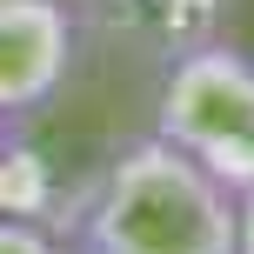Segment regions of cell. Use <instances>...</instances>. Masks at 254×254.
Instances as JSON below:
<instances>
[{"label":"cell","mask_w":254,"mask_h":254,"mask_svg":"<svg viewBox=\"0 0 254 254\" xmlns=\"http://www.w3.org/2000/svg\"><path fill=\"white\" fill-rule=\"evenodd\" d=\"M94 27L121 47L147 54V61H181L194 47H214L221 20H228V0H94Z\"/></svg>","instance_id":"cell-4"},{"label":"cell","mask_w":254,"mask_h":254,"mask_svg":"<svg viewBox=\"0 0 254 254\" xmlns=\"http://www.w3.org/2000/svg\"><path fill=\"white\" fill-rule=\"evenodd\" d=\"M74 254H234V194L161 134L127 140L67 207Z\"/></svg>","instance_id":"cell-1"},{"label":"cell","mask_w":254,"mask_h":254,"mask_svg":"<svg viewBox=\"0 0 254 254\" xmlns=\"http://www.w3.org/2000/svg\"><path fill=\"white\" fill-rule=\"evenodd\" d=\"M0 254H74L67 234L34 228V221H0Z\"/></svg>","instance_id":"cell-6"},{"label":"cell","mask_w":254,"mask_h":254,"mask_svg":"<svg viewBox=\"0 0 254 254\" xmlns=\"http://www.w3.org/2000/svg\"><path fill=\"white\" fill-rule=\"evenodd\" d=\"M67 207H74V194H61L47 147L27 140L20 127H7V140H0V221H34V228L67 234Z\"/></svg>","instance_id":"cell-5"},{"label":"cell","mask_w":254,"mask_h":254,"mask_svg":"<svg viewBox=\"0 0 254 254\" xmlns=\"http://www.w3.org/2000/svg\"><path fill=\"white\" fill-rule=\"evenodd\" d=\"M61 7H74V13H87V7H94V0H61Z\"/></svg>","instance_id":"cell-8"},{"label":"cell","mask_w":254,"mask_h":254,"mask_svg":"<svg viewBox=\"0 0 254 254\" xmlns=\"http://www.w3.org/2000/svg\"><path fill=\"white\" fill-rule=\"evenodd\" d=\"M234 254H254V188L234 194Z\"/></svg>","instance_id":"cell-7"},{"label":"cell","mask_w":254,"mask_h":254,"mask_svg":"<svg viewBox=\"0 0 254 254\" xmlns=\"http://www.w3.org/2000/svg\"><path fill=\"white\" fill-rule=\"evenodd\" d=\"M0 140H7V121H0Z\"/></svg>","instance_id":"cell-9"},{"label":"cell","mask_w":254,"mask_h":254,"mask_svg":"<svg viewBox=\"0 0 254 254\" xmlns=\"http://www.w3.org/2000/svg\"><path fill=\"white\" fill-rule=\"evenodd\" d=\"M154 134L228 194H248L254 188V61L228 40L167 61L161 94H154Z\"/></svg>","instance_id":"cell-2"},{"label":"cell","mask_w":254,"mask_h":254,"mask_svg":"<svg viewBox=\"0 0 254 254\" xmlns=\"http://www.w3.org/2000/svg\"><path fill=\"white\" fill-rule=\"evenodd\" d=\"M80 13L61 0H0V121H34L74 74Z\"/></svg>","instance_id":"cell-3"}]
</instances>
